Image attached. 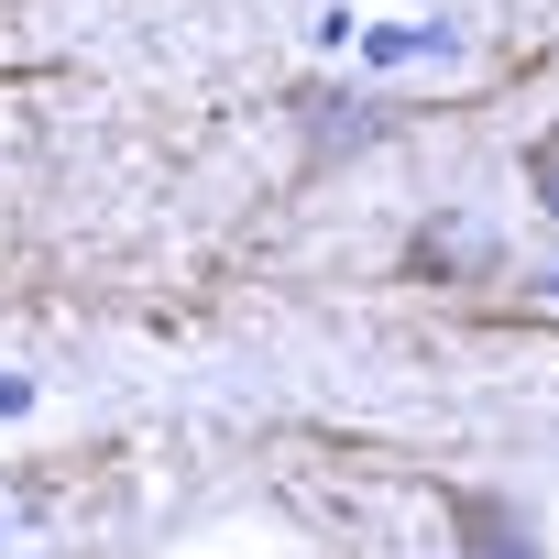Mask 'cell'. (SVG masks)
I'll list each match as a JSON object with an SVG mask.
<instances>
[{
	"mask_svg": "<svg viewBox=\"0 0 559 559\" xmlns=\"http://www.w3.org/2000/svg\"><path fill=\"white\" fill-rule=\"evenodd\" d=\"M319 45H341L352 67H450V56H461V23H450V12H395V23H352V12H330Z\"/></svg>",
	"mask_w": 559,
	"mask_h": 559,
	"instance_id": "obj_1",
	"label": "cell"
},
{
	"mask_svg": "<svg viewBox=\"0 0 559 559\" xmlns=\"http://www.w3.org/2000/svg\"><path fill=\"white\" fill-rule=\"evenodd\" d=\"M0 559H56V504L34 483H0Z\"/></svg>",
	"mask_w": 559,
	"mask_h": 559,
	"instance_id": "obj_2",
	"label": "cell"
},
{
	"mask_svg": "<svg viewBox=\"0 0 559 559\" xmlns=\"http://www.w3.org/2000/svg\"><path fill=\"white\" fill-rule=\"evenodd\" d=\"M526 187H537V209L559 219V132H537V143H526Z\"/></svg>",
	"mask_w": 559,
	"mask_h": 559,
	"instance_id": "obj_3",
	"label": "cell"
}]
</instances>
